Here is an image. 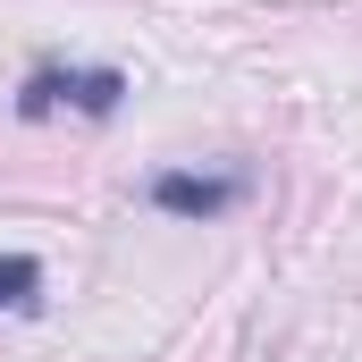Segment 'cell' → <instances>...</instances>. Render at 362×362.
<instances>
[{"label":"cell","mask_w":362,"mask_h":362,"mask_svg":"<svg viewBox=\"0 0 362 362\" xmlns=\"http://www.w3.org/2000/svg\"><path fill=\"white\" fill-rule=\"evenodd\" d=\"M127 101V76L118 68H34L17 85V110L25 118H51V110H85V118H110Z\"/></svg>","instance_id":"obj_1"},{"label":"cell","mask_w":362,"mask_h":362,"mask_svg":"<svg viewBox=\"0 0 362 362\" xmlns=\"http://www.w3.org/2000/svg\"><path fill=\"white\" fill-rule=\"evenodd\" d=\"M253 194L245 169H219V177H202V169H160L152 177V211H169V219H219V211H236Z\"/></svg>","instance_id":"obj_2"},{"label":"cell","mask_w":362,"mask_h":362,"mask_svg":"<svg viewBox=\"0 0 362 362\" xmlns=\"http://www.w3.org/2000/svg\"><path fill=\"white\" fill-rule=\"evenodd\" d=\"M42 303V262L34 253H0V312H34Z\"/></svg>","instance_id":"obj_3"}]
</instances>
